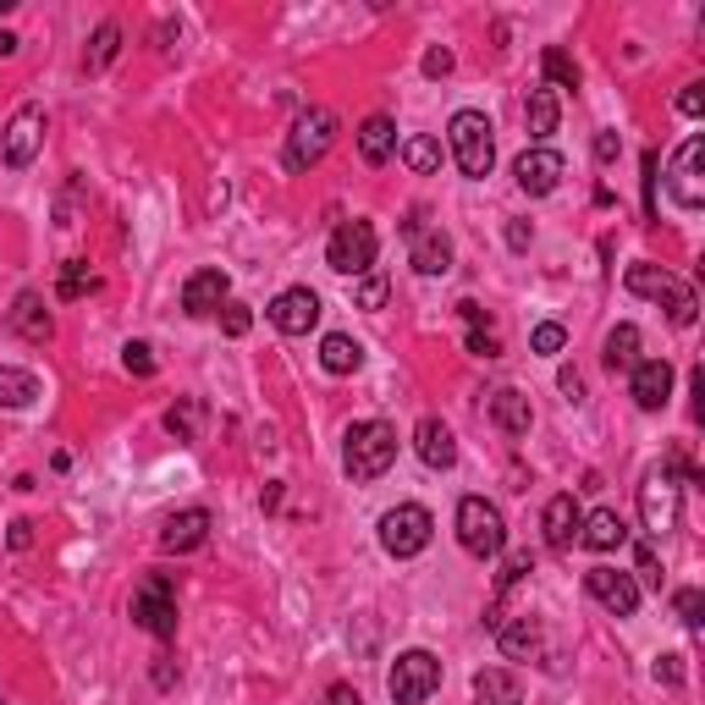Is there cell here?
Listing matches in <instances>:
<instances>
[{
	"instance_id": "6da1fadb",
	"label": "cell",
	"mask_w": 705,
	"mask_h": 705,
	"mask_svg": "<svg viewBox=\"0 0 705 705\" xmlns=\"http://www.w3.org/2000/svg\"><path fill=\"white\" fill-rule=\"evenodd\" d=\"M392 463H398V430H392L387 419H359V425L347 430V447H342L347 480L370 485V480H381Z\"/></svg>"
},
{
	"instance_id": "7a4b0ae2",
	"label": "cell",
	"mask_w": 705,
	"mask_h": 705,
	"mask_svg": "<svg viewBox=\"0 0 705 705\" xmlns=\"http://www.w3.org/2000/svg\"><path fill=\"white\" fill-rule=\"evenodd\" d=\"M447 144H452V160H458L463 177H474V182L491 177V166H496V127H491L485 111H458L447 122Z\"/></svg>"
},
{
	"instance_id": "3957f363",
	"label": "cell",
	"mask_w": 705,
	"mask_h": 705,
	"mask_svg": "<svg viewBox=\"0 0 705 705\" xmlns=\"http://www.w3.org/2000/svg\"><path fill=\"white\" fill-rule=\"evenodd\" d=\"M623 287H628L634 298L661 303V309H667V320H672V325H683V331H689V325H694V314H700L694 292H689V287H683L672 270H661V265H645V259H639V265H628Z\"/></svg>"
},
{
	"instance_id": "277c9868",
	"label": "cell",
	"mask_w": 705,
	"mask_h": 705,
	"mask_svg": "<svg viewBox=\"0 0 705 705\" xmlns=\"http://www.w3.org/2000/svg\"><path fill=\"white\" fill-rule=\"evenodd\" d=\"M336 144V116L325 111V105H309L298 122H292V133H287V149H281V166L287 171H309V166H320L325 160V149Z\"/></svg>"
},
{
	"instance_id": "5b68a950",
	"label": "cell",
	"mask_w": 705,
	"mask_h": 705,
	"mask_svg": "<svg viewBox=\"0 0 705 705\" xmlns=\"http://www.w3.org/2000/svg\"><path fill=\"white\" fill-rule=\"evenodd\" d=\"M458 540H463L469 557H485V562L502 557V546H507L502 507L485 502V496H463V502H458Z\"/></svg>"
},
{
	"instance_id": "8992f818",
	"label": "cell",
	"mask_w": 705,
	"mask_h": 705,
	"mask_svg": "<svg viewBox=\"0 0 705 705\" xmlns=\"http://www.w3.org/2000/svg\"><path fill=\"white\" fill-rule=\"evenodd\" d=\"M678 496H683V485H678V474L667 463L645 469V480H639V524H645L650 540L678 529Z\"/></svg>"
},
{
	"instance_id": "52a82bcc",
	"label": "cell",
	"mask_w": 705,
	"mask_h": 705,
	"mask_svg": "<svg viewBox=\"0 0 705 705\" xmlns=\"http://www.w3.org/2000/svg\"><path fill=\"white\" fill-rule=\"evenodd\" d=\"M376 248H381V237H376L370 221H342L331 232V243H325V265L336 276H370L376 270Z\"/></svg>"
},
{
	"instance_id": "ba28073f",
	"label": "cell",
	"mask_w": 705,
	"mask_h": 705,
	"mask_svg": "<svg viewBox=\"0 0 705 705\" xmlns=\"http://www.w3.org/2000/svg\"><path fill=\"white\" fill-rule=\"evenodd\" d=\"M430 535H436V518H430L419 502H398L392 513H381V546H387V557H398V562L419 557V551L430 546Z\"/></svg>"
},
{
	"instance_id": "9c48e42d",
	"label": "cell",
	"mask_w": 705,
	"mask_h": 705,
	"mask_svg": "<svg viewBox=\"0 0 705 705\" xmlns=\"http://www.w3.org/2000/svg\"><path fill=\"white\" fill-rule=\"evenodd\" d=\"M441 689V661L430 656V650H403L398 661H392V672H387V694L398 700V705H419V700H430Z\"/></svg>"
},
{
	"instance_id": "30bf717a",
	"label": "cell",
	"mask_w": 705,
	"mask_h": 705,
	"mask_svg": "<svg viewBox=\"0 0 705 705\" xmlns=\"http://www.w3.org/2000/svg\"><path fill=\"white\" fill-rule=\"evenodd\" d=\"M133 623L155 639H177V590H171L166 573H149L133 590Z\"/></svg>"
},
{
	"instance_id": "8fae6325",
	"label": "cell",
	"mask_w": 705,
	"mask_h": 705,
	"mask_svg": "<svg viewBox=\"0 0 705 705\" xmlns=\"http://www.w3.org/2000/svg\"><path fill=\"white\" fill-rule=\"evenodd\" d=\"M700 160H705V138H700V133H689V138L678 144L672 166H667V193H672V204H678V210H689V215L705 204V177H700Z\"/></svg>"
},
{
	"instance_id": "7c38bea8",
	"label": "cell",
	"mask_w": 705,
	"mask_h": 705,
	"mask_svg": "<svg viewBox=\"0 0 705 705\" xmlns=\"http://www.w3.org/2000/svg\"><path fill=\"white\" fill-rule=\"evenodd\" d=\"M40 144H45V111H40V105H23V111L7 122V144H0V155H7L12 171H29L34 155H40Z\"/></svg>"
},
{
	"instance_id": "4fadbf2b",
	"label": "cell",
	"mask_w": 705,
	"mask_h": 705,
	"mask_svg": "<svg viewBox=\"0 0 705 705\" xmlns=\"http://www.w3.org/2000/svg\"><path fill=\"white\" fill-rule=\"evenodd\" d=\"M270 325L281 331V336H309L314 325H320V298L309 292V287H287V292H276L270 298Z\"/></svg>"
},
{
	"instance_id": "5bb4252c",
	"label": "cell",
	"mask_w": 705,
	"mask_h": 705,
	"mask_svg": "<svg viewBox=\"0 0 705 705\" xmlns=\"http://www.w3.org/2000/svg\"><path fill=\"white\" fill-rule=\"evenodd\" d=\"M584 590H590L612 617H634V612H639V584H634V573H617V568L595 562V568L584 573Z\"/></svg>"
},
{
	"instance_id": "9a60e30c",
	"label": "cell",
	"mask_w": 705,
	"mask_h": 705,
	"mask_svg": "<svg viewBox=\"0 0 705 705\" xmlns=\"http://www.w3.org/2000/svg\"><path fill=\"white\" fill-rule=\"evenodd\" d=\"M562 155L557 149H524L518 155V166H513V177H518V188L529 193V199H546V193H557V182H562Z\"/></svg>"
},
{
	"instance_id": "2e32d148",
	"label": "cell",
	"mask_w": 705,
	"mask_h": 705,
	"mask_svg": "<svg viewBox=\"0 0 705 705\" xmlns=\"http://www.w3.org/2000/svg\"><path fill=\"white\" fill-rule=\"evenodd\" d=\"M628 392H634V403H639L645 414H661L667 398H672V365H667V359H639V365L628 370Z\"/></svg>"
},
{
	"instance_id": "e0dca14e",
	"label": "cell",
	"mask_w": 705,
	"mask_h": 705,
	"mask_svg": "<svg viewBox=\"0 0 705 705\" xmlns=\"http://www.w3.org/2000/svg\"><path fill=\"white\" fill-rule=\"evenodd\" d=\"M491 634H496V645L513 656V661H524V656H540L546 650V634H540V623L535 617H502V606H491Z\"/></svg>"
},
{
	"instance_id": "ac0fdd59",
	"label": "cell",
	"mask_w": 705,
	"mask_h": 705,
	"mask_svg": "<svg viewBox=\"0 0 705 705\" xmlns=\"http://www.w3.org/2000/svg\"><path fill=\"white\" fill-rule=\"evenodd\" d=\"M409 265H414L419 276H447V270H452V237H447L441 226H419V232L409 237Z\"/></svg>"
},
{
	"instance_id": "d6986e66",
	"label": "cell",
	"mask_w": 705,
	"mask_h": 705,
	"mask_svg": "<svg viewBox=\"0 0 705 705\" xmlns=\"http://www.w3.org/2000/svg\"><path fill=\"white\" fill-rule=\"evenodd\" d=\"M7 325H12L23 342H34V347H45V342L56 336V320H51V309H45L40 292H18V303L7 309Z\"/></svg>"
},
{
	"instance_id": "ffe728a7",
	"label": "cell",
	"mask_w": 705,
	"mask_h": 705,
	"mask_svg": "<svg viewBox=\"0 0 705 705\" xmlns=\"http://www.w3.org/2000/svg\"><path fill=\"white\" fill-rule=\"evenodd\" d=\"M579 524H584V513H579L573 491H562V496L546 502L540 529H546V546H551V551H573V546H579Z\"/></svg>"
},
{
	"instance_id": "44dd1931",
	"label": "cell",
	"mask_w": 705,
	"mask_h": 705,
	"mask_svg": "<svg viewBox=\"0 0 705 705\" xmlns=\"http://www.w3.org/2000/svg\"><path fill=\"white\" fill-rule=\"evenodd\" d=\"M210 540V513L204 507H182L177 518H166V529H160V551H171V557H188V551H199Z\"/></svg>"
},
{
	"instance_id": "7402d4cb",
	"label": "cell",
	"mask_w": 705,
	"mask_h": 705,
	"mask_svg": "<svg viewBox=\"0 0 705 705\" xmlns=\"http://www.w3.org/2000/svg\"><path fill=\"white\" fill-rule=\"evenodd\" d=\"M414 452H419V463L425 469H436V474H447L452 463H458V441H452V430L430 414V419H419V430H414Z\"/></svg>"
},
{
	"instance_id": "603a6c76",
	"label": "cell",
	"mask_w": 705,
	"mask_h": 705,
	"mask_svg": "<svg viewBox=\"0 0 705 705\" xmlns=\"http://www.w3.org/2000/svg\"><path fill=\"white\" fill-rule=\"evenodd\" d=\"M226 292H232L226 270H193L188 287H182V309H188V314H215V309L226 303Z\"/></svg>"
},
{
	"instance_id": "cb8c5ba5",
	"label": "cell",
	"mask_w": 705,
	"mask_h": 705,
	"mask_svg": "<svg viewBox=\"0 0 705 705\" xmlns=\"http://www.w3.org/2000/svg\"><path fill=\"white\" fill-rule=\"evenodd\" d=\"M485 409H491V425H496V430H507V436H524V430L535 425L529 398H524V392H513V387L491 392V398H485Z\"/></svg>"
},
{
	"instance_id": "d4e9b609",
	"label": "cell",
	"mask_w": 705,
	"mask_h": 705,
	"mask_svg": "<svg viewBox=\"0 0 705 705\" xmlns=\"http://www.w3.org/2000/svg\"><path fill=\"white\" fill-rule=\"evenodd\" d=\"M623 540H628V524L617 518V507H595L579 524V546H590V551H617Z\"/></svg>"
},
{
	"instance_id": "484cf974",
	"label": "cell",
	"mask_w": 705,
	"mask_h": 705,
	"mask_svg": "<svg viewBox=\"0 0 705 705\" xmlns=\"http://www.w3.org/2000/svg\"><path fill=\"white\" fill-rule=\"evenodd\" d=\"M392 149H398V122H392V116H370V122L359 127V155H365V166H387Z\"/></svg>"
},
{
	"instance_id": "4316f807",
	"label": "cell",
	"mask_w": 705,
	"mask_h": 705,
	"mask_svg": "<svg viewBox=\"0 0 705 705\" xmlns=\"http://www.w3.org/2000/svg\"><path fill=\"white\" fill-rule=\"evenodd\" d=\"M601 359L612 376H628L639 365V325H612L606 331V347H601Z\"/></svg>"
},
{
	"instance_id": "83f0119b",
	"label": "cell",
	"mask_w": 705,
	"mask_h": 705,
	"mask_svg": "<svg viewBox=\"0 0 705 705\" xmlns=\"http://www.w3.org/2000/svg\"><path fill=\"white\" fill-rule=\"evenodd\" d=\"M474 700L480 705H518L524 683L513 672H502V667H485V672H474Z\"/></svg>"
},
{
	"instance_id": "f1b7e54d",
	"label": "cell",
	"mask_w": 705,
	"mask_h": 705,
	"mask_svg": "<svg viewBox=\"0 0 705 705\" xmlns=\"http://www.w3.org/2000/svg\"><path fill=\"white\" fill-rule=\"evenodd\" d=\"M320 365H325V376H352V370L365 365V347L352 342V336H342V331H331L320 342Z\"/></svg>"
},
{
	"instance_id": "f546056e",
	"label": "cell",
	"mask_w": 705,
	"mask_h": 705,
	"mask_svg": "<svg viewBox=\"0 0 705 705\" xmlns=\"http://www.w3.org/2000/svg\"><path fill=\"white\" fill-rule=\"evenodd\" d=\"M524 122H529V138H540V149H546V138L557 133V122H562V111H557V94L540 83V89H529V105H524Z\"/></svg>"
},
{
	"instance_id": "4dcf8cb0",
	"label": "cell",
	"mask_w": 705,
	"mask_h": 705,
	"mask_svg": "<svg viewBox=\"0 0 705 705\" xmlns=\"http://www.w3.org/2000/svg\"><path fill=\"white\" fill-rule=\"evenodd\" d=\"M40 403V376L0 365V409H34Z\"/></svg>"
},
{
	"instance_id": "1f68e13d",
	"label": "cell",
	"mask_w": 705,
	"mask_h": 705,
	"mask_svg": "<svg viewBox=\"0 0 705 705\" xmlns=\"http://www.w3.org/2000/svg\"><path fill=\"white\" fill-rule=\"evenodd\" d=\"M166 430H171L177 441H199V430H204V403H199V398H177V403L166 409Z\"/></svg>"
},
{
	"instance_id": "d6a6232c",
	"label": "cell",
	"mask_w": 705,
	"mask_h": 705,
	"mask_svg": "<svg viewBox=\"0 0 705 705\" xmlns=\"http://www.w3.org/2000/svg\"><path fill=\"white\" fill-rule=\"evenodd\" d=\"M116 51H122V29L116 23H100L94 40H89V51H83V72H105L116 61Z\"/></svg>"
},
{
	"instance_id": "836d02e7",
	"label": "cell",
	"mask_w": 705,
	"mask_h": 705,
	"mask_svg": "<svg viewBox=\"0 0 705 705\" xmlns=\"http://www.w3.org/2000/svg\"><path fill=\"white\" fill-rule=\"evenodd\" d=\"M540 72H546V89H551V94H557V89H579V67H573V56L557 51V45H546Z\"/></svg>"
},
{
	"instance_id": "e575fe53",
	"label": "cell",
	"mask_w": 705,
	"mask_h": 705,
	"mask_svg": "<svg viewBox=\"0 0 705 705\" xmlns=\"http://www.w3.org/2000/svg\"><path fill=\"white\" fill-rule=\"evenodd\" d=\"M403 166H409L414 177H436V171H441V144L425 138V133L409 138V144H403Z\"/></svg>"
},
{
	"instance_id": "d590c367",
	"label": "cell",
	"mask_w": 705,
	"mask_h": 705,
	"mask_svg": "<svg viewBox=\"0 0 705 705\" xmlns=\"http://www.w3.org/2000/svg\"><path fill=\"white\" fill-rule=\"evenodd\" d=\"M83 292H94V270H89V259H67L61 265V281H56V298H83Z\"/></svg>"
},
{
	"instance_id": "8d00e7d4",
	"label": "cell",
	"mask_w": 705,
	"mask_h": 705,
	"mask_svg": "<svg viewBox=\"0 0 705 705\" xmlns=\"http://www.w3.org/2000/svg\"><path fill=\"white\" fill-rule=\"evenodd\" d=\"M122 365H127V376L149 381V376H155V347H149V342H127V347H122Z\"/></svg>"
},
{
	"instance_id": "74e56055",
	"label": "cell",
	"mask_w": 705,
	"mask_h": 705,
	"mask_svg": "<svg viewBox=\"0 0 705 705\" xmlns=\"http://www.w3.org/2000/svg\"><path fill=\"white\" fill-rule=\"evenodd\" d=\"M645 215H650V221L661 215V155H656V149L645 155Z\"/></svg>"
},
{
	"instance_id": "f35d334b",
	"label": "cell",
	"mask_w": 705,
	"mask_h": 705,
	"mask_svg": "<svg viewBox=\"0 0 705 705\" xmlns=\"http://www.w3.org/2000/svg\"><path fill=\"white\" fill-rule=\"evenodd\" d=\"M634 573H639L634 584H645V590H661V562H656V546H650V540L634 551Z\"/></svg>"
},
{
	"instance_id": "ab89813d",
	"label": "cell",
	"mask_w": 705,
	"mask_h": 705,
	"mask_svg": "<svg viewBox=\"0 0 705 705\" xmlns=\"http://www.w3.org/2000/svg\"><path fill=\"white\" fill-rule=\"evenodd\" d=\"M387 292H392V281H387L381 270H370V276L359 281V309H387Z\"/></svg>"
},
{
	"instance_id": "60d3db41",
	"label": "cell",
	"mask_w": 705,
	"mask_h": 705,
	"mask_svg": "<svg viewBox=\"0 0 705 705\" xmlns=\"http://www.w3.org/2000/svg\"><path fill=\"white\" fill-rule=\"evenodd\" d=\"M562 342H568V331H562L557 320L535 325V336H529V347H535V352H546V359H551V352H562Z\"/></svg>"
},
{
	"instance_id": "b9f144b4",
	"label": "cell",
	"mask_w": 705,
	"mask_h": 705,
	"mask_svg": "<svg viewBox=\"0 0 705 705\" xmlns=\"http://www.w3.org/2000/svg\"><path fill=\"white\" fill-rule=\"evenodd\" d=\"M226 314H221V331L226 336H248V325H254V309L248 303H221Z\"/></svg>"
},
{
	"instance_id": "7bdbcfd3",
	"label": "cell",
	"mask_w": 705,
	"mask_h": 705,
	"mask_svg": "<svg viewBox=\"0 0 705 705\" xmlns=\"http://www.w3.org/2000/svg\"><path fill=\"white\" fill-rule=\"evenodd\" d=\"M672 606H678L683 628H689V634H700V606H705V601H700V590H678V595H672Z\"/></svg>"
},
{
	"instance_id": "ee69618b",
	"label": "cell",
	"mask_w": 705,
	"mask_h": 705,
	"mask_svg": "<svg viewBox=\"0 0 705 705\" xmlns=\"http://www.w3.org/2000/svg\"><path fill=\"white\" fill-rule=\"evenodd\" d=\"M469 352H474V359H496V352H502V336H496L491 325H480V331H469Z\"/></svg>"
},
{
	"instance_id": "f6af8a7d",
	"label": "cell",
	"mask_w": 705,
	"mask_h": 705,
	"mask_svg": "<svg viewBox=\"0 0 705 705\" xmlns=\"http://www.w3.org/2000/svg\"><path fill=\"white\" fill-rule=\"evenodd\" d=\"M529 568H535V557H529V551H513V557H507V568H502V579H496V590H513Z\"/></svg>"
},
{
	"instance_id": "bcb514c9",
	"label": "cell",
	"mask_w": 705,
	"mask_h": 705,
	"mask_svg": "<svg viewBox=\"0 0 705 705\" xmlns=\"http://www.w3.org/2000/svg\"><path fill=\"white\" fill-rule=\"evenodd\" d=\"M617 155H623V138H617L612 127H606V133H595V160H601V166H612Z\"/></svg>"
},
{
	"instance_id": "7dc6e473",
	"label": "cell",
	"mask_w": 705,
	"mask_h": 705,
	"mask_svg": "<svg viewBox=\"0 0 705 705\" xmlns=\"http://www.w3.org/2000/svg\"><path fill=\"white\" fill-rule=\"evenodd\" d=\"M557 387L568 392V403H584V376H579L573 365H562V370H557Z\"/></svg>"
},
{
	"instance_id": "c3c4849f",
	"label": "cell",
	"mask_w": 705,
	"mask_h": 705,
	"mask_svg": "<svg viewBox=\"0 0 705 705\" xmlns=\"http://www.w3.org/2000/svg\"><path fill=\"white\" fill-rule=\"evenodd\" d=\"M447 72H452V51H441V45L425 51V78H447Z\"/></svg>"
},
{
	"instance_id": "681fc988",
	"label": "cell",
	"mask_w": 705,
	"mask_h": 705,
	"mask_svg": "<svg viewBox=\"0 0 705 705\" xmlns=\"http://www.w3.org/2000/svg\"><path fill=\"white\" fill-rule=\"evenodd\" d=\"M678 111H683V116H700V111H705V83H689V89L678 94Z\"/></svg>"
},
{
	"instance_id": "f907efd6",
	"label": "cell",
	"mask_w": 705,
	"mask_h": 705,
	"mask_svg": "<svg viewBox=\"0 0 705 705\" xmlns=\"http://www.w3.org/2000/svg\"><path fill=\"white\" fill-rule=\"evenodd\" d=\"M656 683H683V656H656Z\"/></svg>"
},
{
	"instance_id": "816d5d0a",
	"label": "cell",
	"mask_w": 705,
	"mask_h": 705,
	"mask_svg": "<svg viewBox=\"0 0 705 705\" xmlns=\"http://www.w3.org/2000/svg\"><path fill=\"white\" fill-rule=\"evenodd\" d=\"M325 705H365V700H359V689H352V683H331L325 689Z\"/></svg>"
},
{
	"instance_id": "f5cc1de1",
	"label": "cell",
	"mask_w": 705,
	"mask_h": 705,
	"mask_svg": "<svg viewBox=\"0 0 705 705\" xmlns=\"http://www.w3.org/2000/svg\"><path fill=\"white\" fill-rule=\"evenodd\" d=\"M529 237H535V232H529V221H507V248H518V254H524V248H529Z\"/></svg>"
},
{
	"instance_id": "db71d44e",
	"label": "cell",
	"mask_w": 705,
	"mask_h": 705,
	"mask_svg": "<svg viewBox=\"0 0 705 705\" xmlns=\"http://www.w3.org/2000/svg\"><path fill=\"white\" fill-rule=\"evenodd\" d=\"M29 546H34V524L18 518V524H12V551H29Z\"/></svg>"
},
{
	"instance_id": "11a10c76",
	"label": "cell",
	"mask_w": 705,
	"mask_h": 705,
	"mask_svg": "<svg viewBox=\"0 0 705 705\" xmlns=\"http://www.w3.org/2000/svg\"><path fill=\"white\" fill-rule=\"evenodd\" d=\"M458 309H463V320H469V325H474V331H480V325H491V314H485V309H480V303H474V298H463V303H458Z\"/></svg>"
},
{
	"instance_id": "9f6ffc18",
	"label": "cell",
	"mask_w": 705,
	"mask_h": 705,
	"mask_svg": "<svg viewBox=\"0 0 705 705\" xmlns=\"http://www.w3.org/2000/svg\"><path fill=\"white\" fill-rule=\"evenodd\" d=\"M155 683H160V689H171V683H177V672H171V661H166V656H160V667H155Z\"/></svg>"
},
{
	"instance_id": "6f0895ef",
	"label": "cell",
	"mask_w": 705,
	"mask_h": 705,
	"mask_svg": "<svg viewBox=\"0 0 705 705\" xmlns=\"http://www.w3.org/2000/svg\"><path fill=\"white\" fill-rule=\"evenodd\" d=\"M18 45H23L18 34H7V29H0V56H18Z\"/></svg>"
},
{
	"instance_id": "680465c9",
	"label": "cell",
	"mask_w": 705,
	"mask_h": 705,
	"mask_svg": "<svg viewBox=\"0 0 705 705\" xmlns=\"http://www.w3.org/2000/svg\"><path fill=\"white\" fill-rule=\"evenodd\" d=\"M0 705H7V700H0Z\"/></svg>"
}]
</instances>
